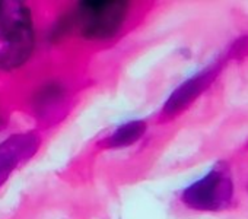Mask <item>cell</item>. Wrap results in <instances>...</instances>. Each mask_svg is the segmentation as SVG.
<instances>
[{"instance_id": "3957f363", "label": "cell", "mask_w": 248, "mask_h": 219, "mask_svg": "<svg viewBox=\"0 0 248 219\" xmlns=\"http://www.w3.org/2000/svg\"><path fill=\"white\" fill-rule=\"evenodd\" d=\"M40 145L41 138L35 132L16 133L0 143V184L19 164L28 161Z\"/></svg>"}, {"instance_id": "7a4b0ae2", "label": "cell", "mask_w": 248, "mask_h": 219, "mask_svg": "<svg viewBox=\"0 0 248 219\" xmlns=\"http://www.w3.org/2000/svg\"><path fill=\"white\" fill-rule=\"evenodd\" d=\"M129 11L126 2H82L75 21L88 40L112 38L123 27Z\"/></svg>"}, {"instance_id": "6da1fadb", "label": "cell", "mask_w": 248, "mask_h": 219, "mask_svg": "<svg viewBox=\"0 0 248 219\" xmlns=\"http://www.w3.org/2000/svg\"><path fill=\"white\" fill-rule=\"evenodd\" d=\"M35 44L31 11L21 2H0V70L28 62Z\"/></svg>"}, {"instance_id": "5b68a950", "label": "cell", "mask_w": 248, "mask_h": 219, "mask_svg": "<svg viewBox=\"0 0 248 219\" xmlns=\"http://www.w3.org/2000/svg\"><path fill=\"white\" fill-rule=\"evenodd\" d=\"M146 132V123L142 120H133L115 129L108 138L101 141L99 146L105 149L126 148L136 143Z\"/></svg>"}, {"instance_id": "277c9868", "label": "cell", "mask_w": 248, "mask_h": 219, "mask_svg": "<svg viewBox=\"0 0 248 219\" xmlns=\"http://www.w3.org/2000/svg\"><path fill=\"white\" fill-rule=\"evenodd\" d=\"M217 72H219V66H210L206 70L200 72L199 75L193 76L191 79L186 80L181 86H178L171 94L168 101L164 104L161 119L168 120L175 114L181 113L184 108H187L213 82Z\"/></svg>"}]
</instances>
